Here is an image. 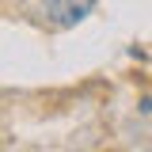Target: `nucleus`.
<instances>
[{
    "instance_id": "obj_1",
    "label": "nucleus",
    "mask_w": 152,
    "mask_h": 152,
    "mask_svg": "<svg viewBox=\"0 0 152 152\" xmlns=\"http://www.w3.org/2000/svg\"><path fill=\"white\" fill-rule=\"evenodd\" d=\"M95 4L99 0H46L42 12H46V19L53 23L57 31H69V27H76V23H84L91 15Z\"/></svg>"
}]
</instances>
